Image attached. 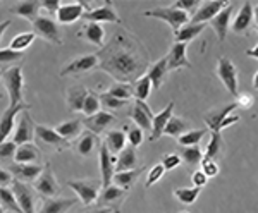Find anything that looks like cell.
Masks as SVG:
<instances>
[{"label": "cell", "instance_id": "1", "mask_svg": "<svg viewBox=\"0 0 258 213\" xmlns=\"http://www.w3.org/2000/svg\"><path fill=\"white\" fill-rule=\"evenodd\" d=\"M98 69L112 76L117 83H133L147 73L150 53L141 40L126 29L117 31L109 43L98 50Z\"/></svg>", "mask_w": 258, "mask_h": 213}, {"label": "cell", "instance_id": "2", "mask_svg": "<svg viewBox=\"0 0 258 213\" xmlns=\"http://www.w3.org/2000/svg\"><path fill=\"white\" fill-rule=\"evenodd\" d=\"M0 81H4V86L9 95V105H19L24 102V76L21 64L0 70Z\"/></svg>", "mask_w": 258, "mask_h": 213}, {"label": "cell", "instance_id": "3", "mask_svg": "<svg viewBox=\"0 0 258 213\" xmlns=\"http://www.w3.org/2000/svg\"><path fill=\"white\" fill-rule=\"evenodd\" d=\"M234 110H236L234 102L227 103V105H224V107L214 108V110H209L205 114V117H203L207 124V129L214 132H222L224 129L232 126L234 122H239V115L234 114Z\"/></svg>", "mask_w": 258, "mask_h": 213}, {"label": "cell", "instance_id": "4", "mask_svg": "<svg viewBox=\"0 0 258 213\" xmlns=\"http://www.w3.org/2000/svg\"><path fill=\"white\" fill-rule=\"evenodd\" d=\"M68 187L78 194V199L83 204L91 206L93 203H97V198L102 191V182L98 179H69Z\"/></svg>", "mask_w": 258, "mask_h": 213}, {"label": "cell", "instance_id": "5", "mask_svg": "<svg viewBox=\"0 0 258 213\" xmlns=\"http://www.w3.org/2000/svg\"><path fill=\"white\" fill-rule=\"evenodd\" d=\"M143 16L145 18H153V19L164 21L165 24H169L174 33H177L184 24L189 23V16L182 11L174 9L172 6L170 7H155V9L145 11Z\"/></svg>", "mask_w": 258, "mask_h": 213}, {"label": "cell", "instance_id": "6", "mask_svg": "<svg viewBox=\"0 0 258 213\" xmlns=\"http://www.w3.org/2000/svg\"><path fill=\"white\" fill-rule=\"evenodd\" d=\"M217 76L224 88L232 95L238 97L239 93V70L236 67V64L229 57H219L217 60Z\"/></svg>", "mask_w": 258, "mask_h": 213}, {"label": "cell", "instance_id": "7", "mask_svg": "<svg viewBox=\"0 0 258 213\" xmlns=\"http://www.w3.org/2000/svg\"><path fill=\"white\" fill-rule=\"evenodd\" d=\"M256 9H255V4L251 2H243L241 9L238 11V14L232 18L231 21V31L234 35H241V36H246L249 35L253 28H255V21H256Z\"/></svg>", "mask_w": 258, "mask_h": 213}, {"label": "cell", "instance_id": "8", "mask_svg": "<svg viewBox=\"0 0 258 213\" xmlns=\"http://www.w3.org/2000/svg\"><path fill=\"white\" fill-rule=\"evenodd\" d=\"M31 26H33L35 36H40L41 40L48 41V43H52V45H62L60 28L53 18L38 16V18L31 23Z\"/></svg>", "mask_w": 258, "mask_h": 213}, {"label": "cell", "instance_id": "9", "mask_svg": "<svg viewBox=\"0 0 258 213\" xmlns=\"http://www.w3.org/2000/svg\"><path fill=\"white\" fill-rule=\"evenodd\" d=\"M33 191L36 194H40L41 198H55V196L60 194V186L57 182L55 175H53V170L50 164L43 165V170L41 174L36 177V181L33 182Z\"/></svg>", "mask_w": 258, "mask_h": 213}, {"label": "cell", "instance_id": "10", "mask_svg": "<svg viewBox=\"0 0 258 213\" xmlns=\"http://www.w3.org/2000/svg\"><path fill=\"white\" fill-rule=\"evenodd\" d=\"M11 191L14 194L16 201H18L21 211L23 213H36V193L33 191V187L30 184H24L21 181H12Z\"/></svg>", "mask_w": 258, "mask_h": 213}, {"label": "cell", "instance_id": "11", "mask_svg": "<svg viewBox=\"0 0 258 213\" xmlns=\"http://www.w3.org/2000/svg\"><path fill=\"white\" fill-rule=\"evenodd\" d=\"M127 196V191L120 189V187L110 184L107 187H102L98 198H97V206H103V208H110L112 213H120V208H122V203Z\"/></svg>", "mask_w": 258, "mask_h": 213}, {"label": "cell", "instance_id": "12", "mask_svg": "<svg viewBox=\"0 0 258 213\" xmlns=\"http://www.w3.org/2000/svg\"><path fill=\"white\" fill-rule=\"evenodd\" d=\"M35 126H36V122L33 120L30 110L21 112V119H19L18 126L14 127V131H12L11 141L16 146L31 143V141L35 139Z\"/></svg>", "mask_w": 258, "mask_h": 213}, {"label": "cell", "instance_id": "13", "mask_svg": "<svg viewBox=\"0 0 258 213\" xmlns=\"http://www.w3.org/2000/svg\"><path fill=\"white\" fill-rule=\"evenodd\" d=\"M83 19L86 23H97V24H103V23H112V24H122L117 11H115L114 4L110 0L103 2V6L95 7V9H90L83 14Z\"/></svg>", "mask_w": 258, "mask_h": 213}, {"label": "cell", "instance_id": "14", "mask_svg": "<svg viewBox=\"0 0 258 213\" xmlns=\"http://www.w3.org/2000/svg\"><path fill=\"white\" fill-rule=\"evenodd\" d=\"M98 69V58L97 53H88V55H80L69 62L68 65H64V69L60 70V76H81V74H88L90 70Z\"/></svg>", "mask_w": 258, "mask_h": 213}, {"label": "cell", "instance_id": "15", "mask_svg": "<svg viewBox=\"0 0 258 213\" xmlns=\"http://www.w3.org/2000/svg\"><path fill=\"white\" fill-rule=\"evenodd\" d=\"M35 139L40 141L41 145L50 146V148L57 150V152H64V150L71 148V143L60 137L55 132V129L50 126H43V124H36L35 126Z\"/></svg>", "mask_w": 258, "mask_h": 213}, {"label": "cell", "instance_id": "16", "mask_svg": "<svg viewBox=\"0 0 258 213\" xmlns=\"http://www.w3.org/2000/svg\"><path fill=\"white\" fill-rule=\"evenodd\" d=\"M30 105L28 103H19V105H9L4 110V114L0 115V143L9 139V136H12V131L16 127V117H18L21 112L30 110Z\"/></svg>", "mask_w": 258, "mask_h": 213}, {"label": "cell", "instance_id": "17", "mask_svg": "<svg viewBox=\"0 0 258 213\" xmlns=\"http://www.w3.org/2000/svg\"><path fill=\"white\" fill-rule=\"evenodd\" d=\"M165 60H167L169 73H174V70H179V69L193 67L188 58V45L186 43H174L172 47H170L169 53L165 55Z\"/></svg>", "mask_w": 258, "mask_h": 213}, {"label": "cell", "instance_id": "18", "mask_svg": "<svg viewBox=\"0 0 258 213\" xmlns=\"http://www.w3.org/2000/svg\"><path fill=\"white\" fill-rule=\"evenodd\" d=\"M83 126H86V131L93 132V134H103V132L109 131V127L112 124H115V117L114 114H110V112H105V110H100L97 114L90 115V117H85V120H83Z\"/></svg>", "mask_w": 258, "mask_h": 213}, {"label": "cell", "instance_id": "19", "mask_svg": "<svg viewBox=\"0 0 258 213\" xmlns=\"http://www.w3.org/2000/svg\"><path fill=\"white\" fill-rule=\"evenodd\" d=\"M98 167H100V182H102V187L110 186L112 177L115 174V157L110 155L109 150L103 146V143L98 148Z\"/></svg>", "mask_w": 258, "mask_h": 213}, {"label": "cell", "instance_id": "20", "mask_svg": "<svg viewBox=\"0 0 258 213\" xmlns=\"http://www.w3.org/2000/svg\"><path fill=\"white\" fill-rule=\"evenodd\" d=\"M100 145L102 143H100V137L97 134H93V132H90V131H85L74 139V145H71V146H73L74 152L80 157L90 158L91 155L98 153Z\"/></svg>", "mask_w": 258, "mask_h": 213}, {"label": "cell", "instance_id": "21", "mask_svg": "<svg viewBox=\"0 0 258 213\" xmlns=\"http://www.w3.org/2000/svg\"><path fill=\"white\" fill-rule=\"evenodd\" d=\"M86 11H90L86 2L64 4V6H60L59 11H57L55 21H57V24H73V23H76L78 19H81Z\"/></svg>", "mask_w": 258, "mask_h": 213}, {"label": "cell", "instance_id": "22", "mask_svg": "<svg viewBox=\"0 0 258 213\" xmlns=\"http://www.w3.org/2000/svg\"><path fill=\"white\" fill-rule=\"evenodd\" d=\"M229 2H222V0H212V2H202V7L189 18V23L193 24H209L215 16L219 14Z\"/></svg>", "mask_w": 258, "mask_h": 213}, {"label": "cell", "instance_id": "23", "mask_svg": "<svg viewBox=\"0 0 258 213\" xmlns=\"http://www.w3.org/2000/svg\"><path fill=\"white\" fill-rule=\"evenodd\" d=\"M232 12H234V7H232V4L229 2L227 6L209 23V26H212V29L215 31L217 40L220 43H224L227 38V31H229V28H231V21H232Z\"/></svg>", "mask_w": 258, "mask_h": 213}, {"label": "cell", "instance_id": "24", "mask_svg": "<svg viewBox=\"0 0 258 213\" xmlns=\"http://www.w3.org/2000/svg\"><path fill=\"white\" fill-rule=\"evenodd\" d=\"M129 117L135 122L136 127H140L141 131H150L152 127V119H153V112L152 108L147 105V102H138L135 100L133 108L129 110Z\"/></svg>", "mask_w": 258, "mask_h": 213}, {"label": "cell", "instance_id": "25", "mask_svg": "<svg viewBox=\"0 0 258 213\" xmlns=\"http://www.w3.org/2000/svg\"><path fill=\"white\" fill-rule=\"evenodd\" d=\"M174 107H176V102H170L164 110H160L159 114H153L152 127H150V141H157L162 137L169 119L174 115Z\"/></svg>", "mask_w": 258, "mask_h": 213}, {"label": "cell", "instance_id": "26", "mask_svg": "<svg viewBox=\"0 0 258 213\" xmlns=\"http://www.w3.org/2000/svg\"><path fill=\"white\" fill-rule=\"evenodd\" d=\"M7 170L12 174V177H14L16 181H21V182H24V184H28V182L36 181V177H38L41 174V170H43V165H40V164H31V165L14 164Z\"/></svg>", "mask_w": 258, "mask_h": 213}, {"label": "cell", "instance_id": "27", "mask_svg": "<svg viewBox=\"0 0 258 213\" xmlns=\"http://www.w3.org/2000/svg\"><path fill=\"white\" fill-rule=\"evenodd\" d=\"M78 203V199L74 198H60V196H55V198H45L41 201L40 208H36V213H68L74 204Z\"/></svg>", "mask_w": 258, "mask_h": 213}, {"label": "cell", "instance_id": "28", "mask_svg": "<svg viewBox=\"0 0 258 213\" xmlns=\"http://www.w3.org/2000/svg\"><path fill=\"white\" fill-rule=\"evenodd\" d=\"M169 76V70H167V60L165 57H162L160 60L153 62V64L148 65L147 69V78L152 83V90H160V86L165 83V79Z\"/></svg>", "mask_w": 258, "mask_h": 213}, {"label": "cell", "instance_id": "29", "mask_svg": "<svg viewBox=\"0 0 258 213\" xmlns=\"http://www.w3.org/2000/svg\"><path fill=\"white\" fill-rule=\"evenodd\" d=\"M103 146L109 150L110 155H119L124 148L127 146L126 141V131L124 129H109L105 132V139H103Z\"/></svg>", "mask_w": 258, "mask_h": 213}, {"label": "cell", "instance_id": "30", "mask_svg": "<svg viewBox=\"0 0 258 213\" xmlns=\"http://www.w3.org/2000/svg\"><path fill=\"white\" fill-rule=\"evenodd\" d=\"M140 167V157L136 153V148L133 146H126L122 152L115 157V172H126V170H133Z\"/></svg>", "mask_w": 258, "mask_h": 213}, {"label": "cell", "instance_id": "31", "mask_svg": "<svg viewBox=\"0 0 258 213\" xmlns=\"http://www.w3.org/2000/svg\"><path fill=\"white\" fill-rule=\"evenodd\" d=\"M78 36L83 40H86L88 43L95 45V47L102 48L103 47V40H105V29H103L102 24L97 23H86L80 31H78Z\"/></svg>", "mask_w": 258, "mask_h": 213}, {"label": "cell", "instance_id": "32", "mask_svg": "<svg viewBox=\"0 0 258 213\" xmlns=\"http://www.w3.org/2000/svg\"><path fill=\"white\" fill-rule=\"evenodd\" d=\"M41 160V152L38 150V146H35L33 143L21 145L16 148V155H14V164H38Z\"/></svg>", "mask_w": 258, "mask_h": 213}, {"label": "cell", "instance_id": "33", "mask_svg": "<svg viewBox=\"0 0 258 213\" xmlns=\"http://www.w3.org/2000/svg\"><path fill=\"white\" fill-rule=\"evenodd\" d=\"M141 174H143V167H138V169H133V170H126V172H115L114 177H112V184L129 193V191L133 189V186L138 182Z\"/></svg>", "mask_w": 258, "mask_h": 213}, {"label": "cell", "instance_id": "34", "mask_svg": "<svg viewBox=\"0 0 258 213\" xmlns=\"http://www.w3.org/2000/svg\"><path fill=\"white\" fill-rule=\"evenodd\" d=\"M53 129H55V132L60 137H64L66 141L71 143V139H76V137L83 132V124L80 119H69V120L60 122L59 126H55Z\"/></svg>", "mask_w": 258, "mask_h": 213}, {"label": "cell", "instance_id": "35", "mask_svg": "<svg viewBox=\"0 0 258 213\" xmlns=\"http://www.w3.org/2000/svg\"><path fill=\"white\" fill-rule=\"evenodd\" d=\"M11 12L12 14H18L19 18L30 21L33 23L36 18L40 16V2L36 0H26V2H19L18 6L11 7Z\"/></svg>", "mask_w": 258, "mask_h": 213}, {"label": "cell", "instance_id": "36", "mask_svg": "<svg viewBox=\"0 0 258 213\" xmlns=\"http://www.w3.org/2000/svg\"><path fill=\"white\" fill-rule=\"evenodd\" d=\"M209 24H193V23H188L184 24L177 33H174V43H186L188 45L191 40H195L200 33L203 31Z\"/></svg>", "mask_w": 258, "mask_h": 213}, {"label": "cell", "instance_id": "37", "mask_svg": "<svg viewBox=\"0 0 258 213\" xmlns=\"http://www.w3.org/2000/svg\"><path fill=\"white\" fill-rule=\"evenodd\" d=\"M209 132H210V141L207 145L205 153H203V160H215V158H219L224 153V137L222 132H214V131Z\"/></svg>", "mask_w": 258, "mask_h": 213}, {"label": "cell", "instance_id": "38", "mask_svg": "<svg viewBox=\"0 0 258 213\" xmlns=\"http://www.w3.org/2000/svg\"><path fill=\"white\" fill-rule=\"evenodd\" d=\"M86 90L85 86H73L68 90V108L71 112H81L83 108V102L86 98Z\"/></svg>", "mask_w": 258, "mask_h": 213}, {"label": "cell", "instance_id": "39", "mask_svg": "<svg viewBox=\"0 0 258 213\" xmlns=\"http://www.w3.org/2000/svg\"><path fill=\"white\" fill-rule=\"evenodd\" d=\"M189 122L188 120H184V119H181V117H170L169 119V122H167V126H165L164 129V134L162 136H172V137H177L181 136V134H184V132H188L189 131Z\"/></svg>", "mask_w": 258, "mask_h": 213}, {"label": "cell", "instance_id": "40", "mask_svg": "<svg viewBox=\"0 0 258 213\" xmlns=\"http://www.w3.org/2000/svg\"><path fill=\"white\" fill-rule=\"evenodd\" d=\"M179 158H181V162H184L186 167L195 169L197 165L202 164L203 152L200 150V146H184V148H182V152L179 153Z\"/></svg>", "mask_w": 258, "mask_h": 213}, {"label": "cell", "instance_id": "41", "mask_svg": "<svg viewBox=\"0 0 258 213\" xmlns=\"http://www.w3.org/2000/svg\"><path fill=\"white\" fill-rule=\"evenodd\" d=\"M152 91V83L147 78V74H143L140 79L133 83V98H136L138 102H147Z\"/></svg>", "mask_w": 258, "mask_h": 213}, {"label": "cell", "instance_id": "42", "mask_svg": "<svg viewBox=\"0 0 258 213\" xmlns=\"http://www.w3.org/2000/svg\"><path fill=\"white\" fill-rule=\"evenodd\" d=\"M35 33L33 31H24V33H19V35H16L14 38L11 40L9 43V48L14 50V52H19V53H24L28 48L33 45V41H35Z\"/></svg>", "mask_w": 258, "mask_h": 213}, {"label": "cell", "instance_id": "43", "mask_svg": "<svg viewBox=\"0 0 258 213\" xmlns=\"http://www.w3.org/2000/svg\"><path fill=\"white\" fill-rule=\"evenodd\" d=\"M207 132H209V129H189L188 132H184V134H181L177 137V143L179 146H198L200 141L203 139V137L207 136Z\"/></svg>", "mask_w": 258, "mask_h": 213}, {"label": "cell", "instance_id": "44", "mask_svg": "<svg viewBox=\"0 0 258 213\" xmlns=\"http://www.w3.org/2000/svg\"><path fill=\"white\" fill-rule=\"evenodd\" d=\"M0 206H2L6 211L23 213V211H21L18 201H16L14 194H12L11 187H0Z\"/></svg>", "mask_w": 258, "mask_h": 213}, {"label": "cell", "instance_id": "45", "mask_svg": "<svg viewBox=\"0 0 258 213\" xmlns=\"http://www.w3.org/2000/svg\"><path fill=\"white\" fill-rule=\"evenodd\" d=\"M200 193H202V189H198V187H177V189H174V196L182 204H193L198 199Z\"/></svg>", "mask_w": 258, "mask_h": 213}, {"label": "cell", "instance_id": "46", "mask_svg": "<svg viewBox=\"0 0 258 213\" xmlns=\"http://www.w3.org/2000/svg\"><path fill=\"white\" fill-rule=\"evenodd\" d=\"M107 93L117 100L129 102L133 98V85H129V83H115L107 90Z\"/></svg>", "mask_w": 258, "mask_h": 213}, {"label": "cell", "instance_id": "47", "mask_svg": "<svg viewBox=\"0 0 258 213\" xmlns=\"http://www.w3.org/2000/svg\"><path fill=\"white\" fill-rule=\"evenodd\" d=\"M100 98V105H102L103 108H105V112H115V110H120V108H124L127 105V102H124V100H117L114 97H110L107 91H103V93L98 95Z\"/></svg>", "mask_w": 258, "mask_h": 213}, {"label": "cell", "instance_id": "48", "mask_svg": "<svg viewBox=\"0 0 258 213\" xmlns=\"http://www.w3.org/2000/svg\"><path fill=\"white\" fill-rule=\"evenodd\" d=\"M81 112L85 114V117H90V115H93V114H97V112H100V98H98V95L95 93V91L88 90L85 102H83Z\"/></svg>", "mask_w": 258, "mask_h": 213}, {"label": "cell", "instance_id": "49", "mask_svg": "<svg viewBox=\"0 0 258 213\" xmlns=\"http://www.w3.org/2000/svg\"><path fill=\"white\" fill-rule=\"evenodd\" d=\"M124 131H126V141L129 143V146H133V148H138V146L143 145L145 134H143V131H141L140 127L126 126V127H124Z\"/></svg>", "mask_w": 258, "mask_h": 213}, {"label": "cell", "instance_id": "50", "mask_svg": "<svg viewBox=\"0 0 258 213\" xmlns=\"http://www.w3.org/2000/svg\"><path fill=\"white\" fill-rule=\"evenodd\" d=\"M164 174H165V170H164V167H162L160 164H155L153 167H150V170L147 174V179H145V187L150 189V187H152L153 184H157V182L164 177Z\"/></svg>", "mask_w": 258, "mask_h": 213}, {"label": "cell", "instance_id": "51", "mask_svg": "<svg viewBox=\"0 0 258 213\" xmlns=\"http://www.w3.org/2000/svg\"><path fill=\"white\" fill-rule=\"evenodd\" d=\"M200 4H202L200 0H176V2L172 4V7H174V9H177V11L186 12V14L191 18V16L198 11Z\"/></svg>", "mask_w": 258, "mask_h": 213}, {"label": "cell", "instance_id": "52", "mask_svg": "<svg viewBox=\"0 0 258 213\" xmlns=\"http://www.w3.org/2000/svg\"><path fill=\"white\" fill-rule=\"evenodd\" d=\"M181 164H182V162H181V158H179V153H167V155H164V157H162V160H160V165L164 167L165 172L177 169Z\"/></svg>", "mask_w": 258, "mask_h": 213}, {"label": "cell", "instance_id": "53", "mask_svg": "<svg viewBox=\"0 0 258 213\" xmlns=\"http://www.w3.org/2000/svg\"><path fill=\"white\" fill-rule=\"evenodd\" d=\"M16 148H18V146L12 143V141H4V143H0V162L14 160Z\"/></svg>", "mask_w": 258, "mask_h": 213}, {"label": "cell", "instance_id": "54", "mask_svg": "<svg viewBox=\"0 0 258 213\" xmlns=\"http://www.w3.org/2000/svg\"><path fill=\"white\" fill-rule=\"evenodd\" d=\"M202 172L207 175V179H214V177H217L219 172H220V169H219V164L215 160H202Z\"/></svg>", "mask_w": 258, "mask_h": 213}, {"label": "cell", "instance_id": "55", "mask_svg": "<svg viewBox=\"0 0 258 213\" xmlns=\"http://www.w3.org/2000/svg\"><path fill=\"white\" fill-rule=\"evenodd\" d=\"M24 53L14 52L9 47L7 48H0V64H12V62H18L19 58H23Z\"/></svg>", "mask_w": 258, "mask_h": 213}, {"label": "cell", "instance_id": "56", "mask_svg": "<svg viewBox=\"0 0 258 213\" xmlns=\"http://www.w3.org/2000/svg\"><path fill=\"white\" fill-rule=\"evenodd\" d=\"M253 103H255V97L249 95V93H238V97H236V100H234L236 108H244V110L251 108Z\"/></svg>", "mask_w": 258, "mask_h": 213}, {"label": "cell", "instance_id": "57", "mask_svg": "<svg viewBox=\"0 0 258 213\" xmlns=\"http://www.w3.org/2000/svg\"><path fill=\"white\" fill-rule=\"evenodd\" d=\"M60 6H62L60 0H43V2H40V9H43L45 16H48V18L55 16Z\"/></svg>", "mask_w": 258, "mask_h": 213}, {"label": "cell", "instance_id": "58", "mask_svg": "<svg viewBox=\"0 0 258 213\" xmlns=\"http://www.w3.org/2000/svg\"><path fill=\"white\" fill-rule=\"evenodd\" d=\"M207 182H209V179H207V175L203 174L202 170H193V172H191V184H193V187L203 189V187L207 186Z\"/></svg>", "mask_w": 258, "mask_h": 213}, {"label": "cell", "instance_id": "59", "mask_svg": "<svg viewBox=\"0 0 258 213\" xmlns=\"http://www.w3.org/2000/svg\"><path fill=\"white\" fill-rule=\"evenodd\" d=\"M12 181H14L12 174L7 169H2V167H0V187H9L12 184Z\"/></svg>", "mask_w": 258, "mask_h": 213}, {"label": "cell", "instance_id": "60", "mask_svg": "<svg viewBox=\"0 0 258 213\" xmlns=\"http://www.w3.org/2000/svg\"><path fill=\"white\" fill-rule=\"evenodd\" d=\"M83 213H112L110 208H103V206H88Z\"/></svg>", "mask_w": 258, "mask_h": 213}, {"label": "cell", "instance_id": "61", "mask_svg": "<svg viewBox=\"0 0 258 213\" xmlns=\"http://www.w3.org/2000/svg\"><path fill=\"white\" fill-rule=\"evenodd\" d=\"M11 24H12L11 19H7V21H4V23H0V41H2V36L6 35V31L9 29Z\"/></svg>", "mask_w": 258, "mask_h": 213}, {"label": "cell", "instance_id": "62", "mask_svg": "<svg viewBox=\"0 0 258 213\" xmlns=\"http://www.w3.org/2000/svg\"><path fill=\"white\" fill-rule=\"evenodd\" d=\"M256 50H258V47L255 45V47H253V50H248L246 52V55L248 57H253V58H256Z\"/></svg>", "mask_w": 258, "mask_h": 213}, {"label": "cell", "instance_id": "63", "mask_svg": "<svg viewBox=\"0 0 258 213\" xmlns=\"http://www.w3.org/2000/svg\"><path fill=\"white\" fill-rule=\"evenodd\" d=\"M0 213H6V210H4V208H2V206H0Z\"/></svg>", "mask_w": 258, "mask_h": 213}, {"label": "cell", "instance_id": "64", "mask_svg": "<svg viewBox=\"0 0 258 213\" xmlns=\"http://www.w3.org/2000/svg\"><path fill=\"white\" fill-rule=\"evenodd\" d=\"M179 213H189V211H179Z\"/></svg>", "mask_w": 258, "mask_h": 213}]
</instances>
